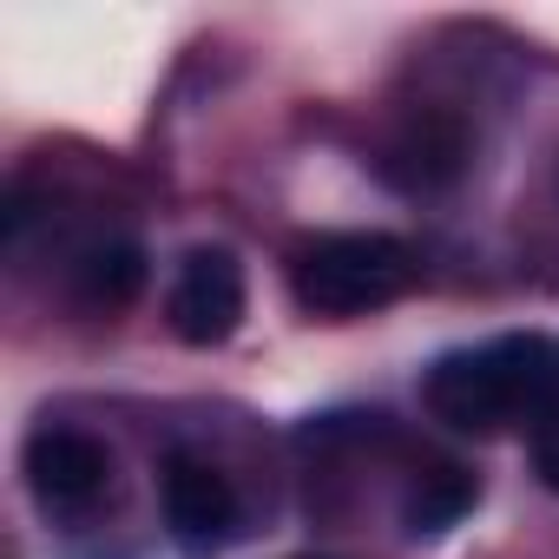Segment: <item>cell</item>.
Here are the masks:
<instances>
[{
    "label": "cell",
    "mask_w": 559,
    "mask_h": 559,
    "mask_svg": "<svg viewBox=\"0 0 559 559\" xmlns=\"http://www.w3.org/2000/svg\"><path fill=\"white\" fill-rule=\"evenodd\" d=\"M552 389H559V349L546 336H493L474 349H448L428 369L421 402L454 435H500L513 421H539Z\"/></svg>",
    "instance_id": "1"
},
{
    "label": "cell",
    "mask_w": 559,
    "mask_h": 559,
    "mask_svg": "<svg viewBox=\"0 0 559 559\" xmlns=\"http://www.w3.org/2000/svg\"><path fill=\"white\" fill-rule=\"evenodd\" d=\"M415 270H421L415 250L389 230H330L290 257V290L310 317L349 323V317H369V310H389L395 297H408Z\"/></svg>",
    "instance_id": "2"
},
{
    "label": "cell",
    "mask_w": 559,
    "mask_h": 559,
    "mask_svg": "<svg viewBox=\"0 0 559 559\" xmlns=\"http://www.w3.org/2000/svg\"><path fill=\"white\" fill-rule=\"evenodd\" d=\"M21 474L34 487V500L47 513H93L112 487V454L99 435L86 428H34L27 435V454H21Z\"/></svg>",
    "instance_id": "3"
},
{
    "label": "cell",
    "mask_w": 559,
    "mask_h": 559,
    "mask_svg": "<svg viewBox=\"0 0 559 559\" xmlns=\"http://www.w3.org/2000/svg\"><path fill=\"white\" fill-rule=\"evenodd\" d=\"M165 526L191 559H211L230 546L237 533V487L217 461L198 454H171L165 461Z\"/></svg>",
    "instance_id": "4"
},
{
    "label": "cell",
    "mask_w": 559,
    "mask_h": 559,
    "mask_svg": "<svg viewBox=\"0 0 559 559\" xmlns=\"http://www.w3.org/2000/svg\"><path fill=\"white\" fill-rule=\"evenodd\" d=\"M165 317H171V336L178 343L217 349L237 330V317H243V270H237V257L230 250H211V243L191 250L178 263V284H171Z\"/></svg>",
    "instance_id": "5"
},
{
    "label": "cell",
    "mask_w": 559,
    "mask_h": 559,
    "mask_svg": "<svg viewBox=\"0 0 559 559\" xmlns=\"http://www.w3.org/2000/svg\"><path fill=\"white\" fill-rule=\"evenodd\" d=\"M467 158H474L467 126H461L454 112H421V119H408V126L395 132L382 171H389L402 191H441V185H454V178L467 171Z\"/></svg>",
    "instance_id": "6"
},
{
    "label": "cell",
    "mask_w": 559,
    "mask_h": 559,
    "mask_svg": "<svg viewBox=\"0 0 559 559\" xmlns=\"http://www.w3.org/2000/svg\"><path fill=\"white\" fill-rule=\"evenodd\" d=\"M474 500H480V480H474L467 467L441 461V467H428V474L408 487L402 526H408V539H441L448 526H461V520L474 513Z\"/></svg>",
    "instance_id": "7"
},
{
    "label": "cell",
    "mask_w": 559,
    "mask_h": 559,
    "mask_svg": "<svg viewBox=\"0 0 559 559\" xmlns=\"http://www.w3.org/2000/svg\"><path fill=\"white\" fill-rule=\"evenodd\" d=\"M73 290H80L86 310H126L145 290V250L139 243H99V250H86Z\"/></svg>",
    "instance_id": "8"
},
{
    "label": "cell",
    "mask_w": 559,
    "mask_h": 559,
    "mask_svg": "<svg viewBox=\"0 0 559 559\" xmlns=\"http://www.w3.org/2000/svg\"><path fill=\"white\" fill-rule=\"evenodd\" d=\"M533 461H539V480L559 493V389H552V402L533 421Z\"/></svg>",
    "instance_id": "9"
}]
</instances>
